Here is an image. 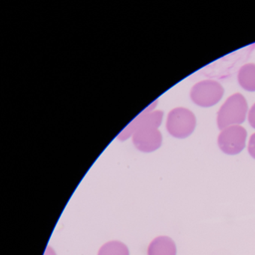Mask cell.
<instances>
[{
  "label": "cell",
  "instance_id": "cell-1",
  "mask_svg": "<svg viewBox=\"0 0 255 255\" xmlns=\"http://www.w3.org/2000/svg\"><path fill=\"white\" fill-rule=\"evenodd\" d=\"M247 111V102L244 97L240 93L234 94L228 98L218 113V128L222 130L228 127L243 123Z\"/></svg>",
  "mask_w": 255,
  "mask_h": 255
},
{
  "label": "cell",
  "instance_id": "cell-2",
  "mask_svg": "<svg viewBox=\"0 0 255 255\" xmlns=\"http://www.w3.org/2000/svg\"><path fill=\"white\" fill-rule=\"evenodd\" d=\"M195 116L187 109H174L168 115L167 128L176 138H186L190 135L195 129Z\"/></svg>",
  "mask_w": 255,
  "mask_h": 255
},
{
  "label": "cell",
  "instance_id": "cell-3",
  "mask_svg": "<svg viewBox=\"0 0 255 255\" xmlns=\"http://www.w3.org/2000/svg\"><path fill=\"white\" fill-rule=\"evenodd\" d=\"M223 95V88L214 80H204L197 83L190 93L192 101L202 107H213L222 99Z\"/></svg>",
  "mask_w": 255,
  "mask_h": 255
},
{
  "label": "cell",
  "instance_id": "cell-4",
  "mask_svg": "<svg viewBox=\"0 0 255 255\" xmlns=\"http://www.w3.org/2000/svg\"><path fill=\"white\" fill-rule=\"evenodd\" d=\"M247 132L239 125L228 127L222 129L218 138V144L221 150L228 155L240 153L246 146Z\"/></svg>",
  "mask_w": 255,
  "mask_h": 255
},
{
  "label": "cell",
  "instance_id": "cell-5",
  "mask_svg": "<svg viewBox=\"0 0 255 255\" xmlns=\"http://www.w3.org/2000/svg\"><path fill=\"white\" fill-rule=\"evenodd\" d=\"M147 255H177V247L170 237L161 236L149 245Z\"/></svg>",
  "mask_w": 255,
  "mask_h": 255
},
{
  "label": "cell",
  "instance_id": "cell-6",
  "mask_svg": "<svg viewBox=\"0 0 255 255\" xmlns=\"http://www.w3.org/2000/svg\"><path fill=\"white\" fill-rule=\"evenodd\" d=\"M240 86L249 92H255V65L247 64L240 68L238 74Z\"/></svg>",
  "mask_w": 255,
  "mask_h": 255
},
{
  "label": "cell",
  "instance_id": "cell-7",
  "mask_svg": "<svg viewBox=\"0 0 255 255\" xmlns=\"http://www.w3.org/2000/svg\"><path fill=\"white\" fill-rule=\"evenodd\" d=\"M129 252L126 245L122 242L111 241L105 243L100 249L98 255H129Z\"/></svg>",
  "mask_w": 255,
  "mask_h": 255
},
{
  "label": "cell",
  "instance_id": "cell-8",
  "mask_svg": "<svg viewBox=\"0 0 255 255\" xmlns=\"http://www.w3.org/2000/svg\"><path fill=\"white\" fill-rule=\"evenodd\" d=\"M249 154L255 159V133L251 136L250 140H249V147H248Z\"/></svg>",
  "mask_w": 255,
  "mask_h": 255
},
{
  "label": "cell",
  "instance_id": "cell-9",
  "mask_svg": "<svg viewBox=\"0 0 255 255\" xmlns=\"http://www.w3.org/2000/svg\"><path fill=\"white\" fill-rule=\"evenodd\" d=\"M249 122L251 126L255 129V104L252 106L249 113Z\"/></svg>",
  "mask_w": 255,
  "mask_h": 255
},
{
  "label": "cell",
  "instance_id": "cell-10",
  "mask_svg": "<svg viewBox=\"0 0 255 255\" xmlns=\"http://www.w3.org/2000/svg\"><path fill=\"white\" fill-rule=\"evenodd\" d=\"M44 255H56V253H55L54 251H53L51 248L47 247V249H46Z\"/></svg>",
  "mask_w": 255,
  "mask_h": 255
}]
</instances>
